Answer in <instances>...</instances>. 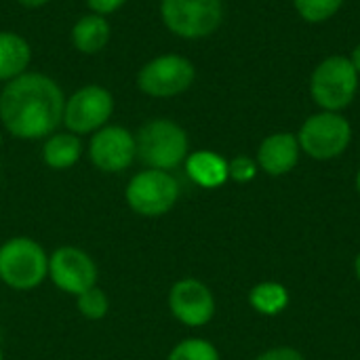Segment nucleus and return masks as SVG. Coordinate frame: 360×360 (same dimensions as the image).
<instances>
[{"instance_id":"nucleus-1","label":"nucleus","mask_w":360,"mask_h":360,"mask_svg":"<svg viewBox=\"0 0 360 360\" xmlns=\"http://www.w3.org/2000/svg\"><path fill=\"white\" fill-rule=\"evenodd\" d=\"M65 95L59 82L42 72H25L0 89V124L23 141L46 139L63 120Z\"/></svg>"},{"instance_id":"nucleus-2","label":"nucleus","mask_w":360,"mask_h":360,"mask_svg":"<svg viewBox=\"0 0 360 360\" xmlns=\"http://www.w3.org/2000/svg\"><path fill=\"white\" fill-rule=\"evenodd\" d=\"M137 158L148 169L173 171L186 162L190 154V139L181 124L169 118H154L139 127L135 135Z\"/></svg>"},{"instance_id":"nucleus-3","label":"nucleus","mask_w":360,"mask_h":360,"mask_svg":"<svg viewBox=\"0 0 360 360\" xmlns=\"http://www.w3.org/2000/svg\"><path fill=\"white\" fill-rule=\"evenodd\" d=\"M49 278V255L30 236H13L0 245V281L15 291H32Z\"/></svg>"},{"instance_id":"nucleus-4","label":"nucleus","mask_w":360,"mask_h":360,"mask_svg":"<svg viewBox=\"0 0 360 360\" xmlns=\"http://www.w3.org/2000/svg\"><path fill=\"white\" fill-rule=\"evenodd\" d=\"M359 91V72L348 57L333 55L321 61L310 78L312 99L325 112H340L348 108Z\"/></svg>"},{"instance_id":"nucleus-5","label":"nucleus","mask_w":360,"mask_h":360,"mask_svg":"<svg viewBox=\"0 0 360 360\" xmlns=\"http://www.w3.org/2000/svg\"><path fill=\"white\" fill-rule=\"evenodd\" d=\"M165 27L186 40L207 38L224 21L221 0H160Z\"/></svg>"},{"instance_id":"nucleus-6","label":"nucleus","mask_w":360,"mask_h":360,"mask_svg":"<svg viewBox=\"0 0 360 360\" xmlns=\"http://www.w3.org/2000/svg\"><path fill=\"white\" fill-rule=\"evenodd\" d=\"M196 78L194 63L177 53H165L146 61L137 72V89L154 99H171L186 93Z\"/></svg>"},{"instance_id":"nucleus-7","label":"nucleus","mask_w":360,"mask_h":360,"mask_svg":"<svg viewBox=\"0 0 360 360\" xmlns=\"http://www.w3.org/2000/svg\"><path fill=\"white\" fill-rule=\"evenodd\" d=\"M179 198V184L169 171L143 169L135 173L124 190L129 209L143 217H160L169 213Z\"/></svg>"},{"instance_id":"nucleus-8","label":"nucleus","mask_w":360,"mask_h":360,"mask_svg":"<svg viewBox=\"0 0 360 360\" xmlns=\"http://www.w3.org/2000/svg\"><path fill=\"white\" fill-rule=\"evenodd\" d=\"M116 101L110 89L101 84H84L76 89L70 97H65L61 124L65 127V131L78 137L93 135L110 122Z\"/></svg>"},{"instance_id":"nucleus-9","label":"nucleus","mask_w":360,"mask_h":360,"mask_svg":"<svg viewBox=\"0 0 360 360\" xmlns=\"http://www.w3.org/2000/svg\"><path fill=\"white\" fill-rule=\"evenodd\" d=\"M352 139V127L340 112H321L310 116L297 135L300 148L316 158L331 160L340 156Z\"/></svg>"},{"instance_id":"nucleus-10","label":"nucleus","mask_w":360,"mask_h":360,"mask_svg":"<svg viewBox=\"0 0 360 360\" xmlns=\"http://www.w3.org/2000/svg\"><path fill=\"white\" fill-rule=\"evenodd\" d=\"M97 264L78 247H59L49 257V278L68 295H82L97 287Z\"/></svg>"},{"instance_id":"nucleus-11","label":"nucleus","mask_w":360,"mask_h":360,"mask_svg":"<svg viewBox=\"0 0 360 360\" xmlns=\"http://www.w3.org/2000/svg\"><path fill=\"white\" fill-rule=\"evenodd\" d=\"M89 158L101 173H122L137 158L135 135L122 124H105L91 135Z\"/></svg>"},{"instance_id":"nucleus-12","label":"nucleus","mask_w":360,"mask_h":360,"mask_svg":"<svg viewBox=\"0 0 360 360\" xmlns=\"http://www.w3.org/2000/svg\"><path fill=\"white\" fill-rule=\"evenodd\" d=\"M169 310L186 327H205L215 314V297L202 281L181 278L169 291Z\"/></svg>"},{"instance_id":"nucleus-13","label":"nucleus","mask_w":360,"mask_h":360,"mask_svg":"<svg viewBox=\"0 0 360 360\" xmlns=\"http://www.w3.org/2000/svg\"><path fill=\"white\" fill-rule=\"evenodd\" d=\"M300 141L291 133H274L266 137L257 150V165L268 175H287L300 160Z\"/></svg>"},{"instance_id":"nucleus-14","label":"nucleus","mask_w":360,"mask_h":360,"mask_svg":"<svg viewBox=\"0 0 360 360\" xmlns=\"http://www.w3.org/2000/svg\"><path fill=\"white\" fill-rule=\"evenodd\" d=\"M72 44L78 53L82 55H97L101 53L112 36V25L108 17L97 15V13H86L76 19L72 25Z\"/></svg>"},{"instance_id":"nucleus-15","label":"nucleus","mask_w":360,"mask_h":360,"mask_svg":"<svg viewBox=\"0 0 360 360\" xmlns=\"http://www.w3.org/2000/svg\"><path fill=\"white\" fill-rule=\"evenodd\" d=\"M186 173L188 177L200 188H219L228 177V160L211 150H198L188 154L186 158Z\"/></svg>"},{"instance_id":"nucleus-16","label":"nucleus","mask_w":360,"mask_h":360,"mask_svg":"<svg viewBox=\"0 0 360 360\" xmlns=\"http://www.w3.org/2000/svg\"><path fill=\"white\" fill-rule=\"evenodd\" d=\"M32 63L30 42L11 30H0V82H8L27 72Z\"/></svg>"},{"instance_id":"nucleus-17","label":"nucleus","mask_w":360,"mask_h":360,"mask_svg":"<svg viewBox=\"0 0 360 360\" xmlns=\"http://www.w3.org/2000/svg\"><path fill=\"white\" fill-rule=\"evenodd\" d=\"M82 139L70 131H55L42 143V162L53 171L72 169L82 158Z\"/></svg>"},{"instance_id":"nucleus-18","label":"nucleus","mask_w":360,"mask_h":360,"mask_svg":"<svg viewBox=\"0 0 360 360\" xmlns=\"http://www.w3.org/2000/svg\"><path fill=\"white\" fill-rule=\"evenodd\" d=\"M249 304L264 316H276L289 306V291L281 283H259L251 289Z\"/></svg>"},{"instance_id":"nucleus-19","label":"nucleus","mask_w":360,"mask_h":360,"mask_svg":"<svg viewBox=\"0 0 360 360\" xmlns=\"http://www.w3.org/2000/svg\"><path fill=\"white\" fill-rule=\"evenodd\" d=\"M169 360H219V352L207 340L188 338L169 352Z\"/></svg>"},{"instance_id":"nucleus-20","label":"nucleus","mask_w":360,"mask_h":360,"mask_svg":"<svg viewBox=\"0 0 360 360\" xmlns=\"http://www.w3.org/2000/svg\"><path fill=\"white\" fill-rule=\"evenodd\" d=\"M293 4L302 19L310 23H321L331 19L342 8L344 0H293Z\"/></svg>"},{"instance_id":"nucleus-21","label":"nucleus","mask_w":360,"mask_h":360,"mask_svg":"<svg viewBox=\"0 0 360 360\" xmlns=\"http://www.w3.org/2000/svg\"><path fill=\"white\" fill-rule=\"evenodd\" d=\"M76 306H78V312L84 319L101 321V319H105V314L110 310V300H108L103 289L93 287V289H89V291H84L82 295L76 297Z\"/></svg>"},{"instance_id":"nucleus-22","label":"nucleus","mask_w":360,"mask_h":360,"mask_svg":"<svg viewBox=\"0 0 360 360\" xmlns=\"http://www.w3.org/2000/svg\"><path fill=\"white\" fill-rule=\"evenodd\" d=\"M257 175V162L249 156H236L228 162V177L238 184H249Z\"/></svg>"},{"instance_id":"nucleus-23","label":"nucleus","mask_w":360,"mask_h":360,"mask_svg":"<svg viewBox=\"0 0 360 360\" xmlns=\"http://www.w3.org/2000/svg\"><path fill=\"white\" fill-rule=\"evenodd\" d=\"M129 0H86V6L91 13H97V15H112L116 11H120Z\"/></svg>"},{"instance_id":"nucleus-24","label":"nucleus","mask_w":360,"mask_h":360,"mask_svg":"<svg viewBox=\"0 0 360 360\" xmlns=\"http://www.w3.org/2000/svg\"><path fill=\"white\" fill-rule=\"evenodd\" d=\"M255 360H306L295 348H274L264 354H259Z\"/></svg>"},{"instance_id":"nucleus-25","label":"nucleus","mask_w":360,"mask_h":360,"mask_svg":"<svg viewBox=\"0 0 360 360\" xmlns=\"http://www.w3.org/2000/svg\"><path fill=\"white\" fill-rule=\"evenodd\" d=\"M51 0H17V4L25 6V8H40L44 4H49Z\"/></svg>"},{"instance_id":"nucleus-26","label":"nucleus","mask_w":360,"mask_h":360,"mask_svg":"<svg viewBox=\"0 0 360 360\" xmlns=\"http://www.w3.org/2000/svg\"><path fill=\"white\" fill-rule=\"evenodd\" d=\"M350 61H352V65L356 68V72H359L360 76V44L352 51V57H350Z\"/></svg>"},{"instance_id":"nucleus-27","label":"nucleus","mask_w":360,"mask_h":360,"mask_svg":"<svg viewBox=\"0 0 360 360\" xmlns=\"http://www.w3.org/2000/svg\"><path fill=\"white\" fill-rule=\"evenodd\" d=\"M354 272H356V276H359L360 281V253L356 255V259H354Z\"/></svg>"},{"instance_id":"nucleus-28","label":"nucleus","mask_w":360,"mask_h":360,"mask_svg":"<svg viewBox=\"0 0 360 360\" xmlns=\"http://www.w3.org/2000/svg\"><path fill=\"white\" fill-rule=\"evenodd\" d=\"M356 188H359V194H360V171H359V175H356Z\"/></svg>"},{"instance_id":"nucleus-29","label":"nucleus","mask_w":360,"mask_h":360,"mask_svg":"<svg viewBox=\"0 0 360 360\" xmlns=\"http://www.w3.org/2000/svg\"><path fill=\"white\" fill-rule=\"evenodd\" d=\"M0 360H4V354H2V348H0Z\"/></svg>"},{"instance_id":"nucleus-30","label":"nucleus","mask_w":360,"mask_h":360,"mask_svg":"<svg viewBox=\"0 0 360 360\" xmlns=\"http://www.w3.org/2000/svg\"><path fill=\"white\" fill-rule=\"evenodd\" d=\"M0 148H2V133H0Z\"/></svg>"}]
</instances>
